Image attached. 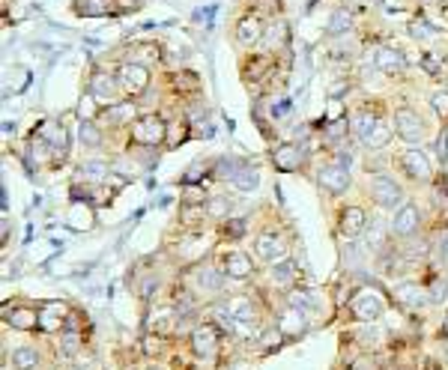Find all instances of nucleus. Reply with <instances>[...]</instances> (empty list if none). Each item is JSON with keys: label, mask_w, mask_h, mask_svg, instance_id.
<instances>
[{"label": "nucleus", "mask_w": 448, "mask_h": 370, "mask_svg": "<svg viewBox=\"0 0 448 370\" xmlns=\"http://www.w3.org/2000/svg\"><path fill=\"white\" fill-rule=\"evenodd\" d=\"M371 195H373V200L380 203V206H385V209H394V206H404V188L397 185L392 176H373L371 180Z\"/></svg>", "instance_id": "obj_1"}, {"label": "nucleus", "mask_w": 448, "mask_h": 370, "mask_svg": "<svg viewBox=\"0 0 448 370\" xmlns=\"http://www.w3.org/2000/svg\"><path fill=\"white\" fill-rule=\"evenodd\" d=\"M90 93L99 105H117V84L111 75L105 72H96L93 75V84H90Z\"/></svg>", "instance_id": "obj_7"}, {"label": "nucleus", "mask_w": 448, "mask_h": 370, "mask_svg": "<svg viewBox=\"0 0 448 370\" xmlns=\"http://www.w3.org/2000/svg\"><path fill=\"white\" fill-rule=\"evenodd\" d=\"M120 84L126 87L129 93H144L147 90V84H149V72L147 66H141V63H123L120 66Z\"/></svg>", "instance_id": "obj_4"}, {"label": "nucleus", "mask_w": 448, "mask_h": 370, "mask_svg": "<svg viewBox=\"0 0 448 370\" xmlns=\"http://www.w3.org/2000/svg\"><path fill=\"white\" fill-rule=\"evenodd\" d=\"M182 137H185V123L170 125V137H168V144H177V140H182Z\"/></svg>", "instance_id": "obj_42"}, {"label": "nucleus", "mask_w": 448, "mask_h": 370, "mask_svg": "<svg viewBox=\"0 0 448 370\" xmlns=\"http://www.w3.org/2000/svg\"><path fill=\"white\" fill-rule=\"evenodd\" d=\"M272 161H275V168L290 173V171H299V164H302V149L287 144V147H278L275 152H272Z\"/></svg>", "instance_id": "obj_12"}, {"label": "nucleus", "mask_w": 448, "mask_h": 370, "mask_svg": "<svg viewBox=\"0 0 448 370\" xmlns=\"http://www.w3.org/2000/svg\"><path fill=\"white\" fill-rule=\"evenodd\" d=\"M36 362H39V355H36V350L30 347H18V350H12V364H15L18 370H33Z\"/></svg>", "instance_id": "obj_25"}, {"label": "nucleus", "mask_w": 448, "mask_h": 370, "mask_svg": "<svg viewBox=\"0 0 448 370\" xmlns=\"http://www.w3.org/2000/svg\"><path fill=\"white\" fill-rule=\"evenodd\" d=\"M156 287H158V280H153V278H149V280H144L141 296H147V299H149V296H153V290H156Z\"/></svg>", "instance_id": "obj_46"}, {"label": "nucleus", "mask_w": 448, "mask_h": 370, "mask_svg": "<svg viewBox=\"0 0 448 370\" xmlns=\"http://www.w3.org/2000/svg\"><path fill=\"white\" fill-rule=\"evenodd\" d=\"M344 135H347V120H332L326 125V137L329 140H341Z\"/></svg>", "instance_id": "obj_36"}, {"label": "nucleus", "mask_w": 448, "mask_h": 370, "mask_svg": "<svg viewBox=\"0 0 448 370\" xmlns=\"http://www.w3.org/2000/svg\"><path fill=\"white\" fill-rule=\"evenodd\" d=\"M418 227V209L413 206V203H404L401 209L394 212V221H392V230L397 236H409Z\"/></svg>", "instance_id": "obj_11"}, {"label": "nucleus", "mask_w": 448, "mask_h": 370, "mask_svg": "<svg viewBox=\"0 0 448 370\" xmlns=\"http://www.w3.org/2000/svg\"><path fill=\"white\" fill-rule=\"evenodd\" d=\"M228 233H230V236H239V233H242V221H233V224H228Z\"/></svg>", "instance_id": "obj_48"}, {"label": "nucleus", "mask_w": 448, "mask_h": 370, "mask_svg": "<svg viewBox=\"0 0 448 370\" xmlns=\"http://www.w3.org/2000/svg\"><path fill=\"white\" fill-rule=\"evenodd\" d=\"M377 123H380V120L373 117V113H368V111H359L356 117H353V132L365 140V137H368L373 129H377Z\"/></svg>", "instance_id": "obj_24"}, {"label": "nucleus", "mask_w": 448, "mask_h": 370, "mask_svg": "<svg viewBox=\"0 0 448 370\" xmlns=\"http://www.w3.org/2000/svg\"><path fill=\"white\" fill-rule=\"evenodd\" d=\"M78 335H75V331H66L63 335V340H60V352L63 355H72V352H78Z\"/></svg>", "instance_id": "obj_35"}, {"label": "nucleus", "mask_w": 448, "mask_h": 370, "mask_svg": "<svg viewBox=\"0 0 448 370\" xmlns=\"http://www.w3.org/2000/svg\"><path fill=\"white\" fill-rule=\"evenodd\" d=\"M221 272L213 269V266H201V269L194 272V284L197 290H204V292H218L221 290Z\"/></svg>", "instance_id": "obj_18"}, {"label": "nucleus", "mask_w": 448, "mask_h": 370, "mask_svg": "<svg viewBox=\"0 0 448 370\" xmlns=\"http://www.w3.org/2000/svg\"><path fill=\"white\" fill-rule=\"evenodd\" d=\"M81 140H84V147H99L102 135H99V129L93 123H81Z\"/></svg>", "instance_id": "obj_33"}, {"label": "nucleus", "mask_w": 448, "mask_h": 370, "mask_svg": "<svg viewBox=\"0 0 448 370\" xmlns=\"http://www.w3.org/2000/svg\"><path fill=\"white\" fill-rule=\"evenodd\" d=\"M63 316H66V311L57 308V304H51V308H45V311L39 314V326L48 328V331H54V328L63 326Z\"/></svg>", "instance_id": "obj_28"}, {"label": "nucleus", "mask_w": 448, "mask_h": 370, "mask_svg": "<svg viewBox=\"0 0 448 370\" xmlns=\"http://www.w3.org/2000/svg\"><path fill=\"white\" fill-rule=\"evenodd\" d=\"M335 159H338V164H341L344 171H350V152H344V149H341V152H338V156H335Z\"/></svg>", "instance_id": "obj_47"}, {"label": "nucleus", "mask_w": 448, "mask_h": 370, "mask_svg": "<svg viewBox=\"0 0 448 370\" xmlns=\"http://www.w3.org/2000/svg\"><path fill=\"white\" fill-rule=\"evenodd\" d=\"M382 242H385V224L373 218L371 221V230H368V245L377 251V248H382Z\"/></svg>", "instance_id": "obj_31"}, {"label": "nucleus", "mask_w": 448, "mask_h": 370, "mask_svg": "<svg viewBox=\"0 0 448 370\" xmlns=\"http://www.w3.org/2000/svg\"><path fill=\"white\" fill-rule=\"evenodd\" d=\"M394 132L401 135L404 140H409V144H416V140H421V135H425V125H421L416 111L401 108L394 113Z\"/></svg>", "instance_id": "obj_3"}, {"label": "nucleus", "mask_w": 448, "mask_h": 370, "mask_svg": "<svg viewBox=\"0 0 448 370\" xmlns=\"http://www.w3.org/2000/svg\"><path fill=\"white\" fill-rule=\"evenodd\" d=\"M365 144H368L371 149L385 147V144H389V125H385V123H377V129H373V132L365 137Z\"/></svg>", "instance_id": "obj_30"}, {"label": "nucleus", "mask_w": 448, "mask_h": 370, "mask_svg": "<svg viewBox=\"0 0 448 370\" xmlns=\"http://www.w3.org/2000/svg\"><path fill=\"white\" fill-rule=\"evenodd\" d=\"M284 39H287V30H284V24H272V30H269V42L272 45H284Z\"/></svg>", "instance_id": "obj_39"}, {"label": "nucleus", "mask_w": 448, "mask_h": 370, "mask_svg": "<svg viewBox=\"0 0 448 370\" xmlns=\"http://www.w3.org/2000/svg\"><path fill=\"white\" fill-rule=\"evenodd\" d=\"M102 117H105L108 123L120 125V123H126L129 117H135V108H132V101H123V105H108V111L102 113Z\"/></svg>", "instance_id": "obj_26"}, {"label": "nucleus", "mask_w": 448, "mask_h": 370, "mask_svg": "<svg viewBox=\"0 0 448 370\" xmlns=\"http://www.w3.org/2000/svg\"><path fill=\"white\" fill-rule=\"evenodd\" d=\"M368 227V215L365 209H359V206H350V209H344L341 215V233L344 236H359Z\"/></svg>", "instance_id": "obj_13"}, {"label": "nucleus", "mask_w": 448, "mask_h": 370, "mask_svg": "<svg viewBox=\"0 0 448 370\" xmlns=\"http://www.w3.org/2000/svg\"><path fill=\"white\" fill-rule=\"evenodd\" d=\"M287 302H290V308H296V311H314L317 308V296L311 290H293L287 296Z\"/></svg>", "instance_id": "obj_23"}, {"label": "nucleus", "mask_w": 448, "mask_h": 370, "mask_svg": "<svg viewBox=\"0 0 448 370\" xmlns=\"http://www.w3.org/2000/svg\"><path fill=\"white\" fill-rule=\"evenodd\" d=\"M401 164L413 180H428L430 176V161H428L425 152H418V149H406L401 156Z\"/></svg>", "instance_id": "obj_9"}, {"label": "nucleus", "mask_w": 448, "mask_h": 370, "mask_svg": "<svg viewBox=\"0 0 448 370\" xmlns=\"http://www.w3.org/2000/svg\"><path fill=\"white\" fill-rule=\"evenodd\" d=\"M228 209H230V206H228V200H221V197L209 203V215H216V218H221V215L228 212Z\"/></svg>", "instance_id": "obj_41"}, {"label": "nucleus", "mask_w": 448, "mask_h": 370, "mask_svg": "<svg viewBox=\"0 0 448 370\" xmlns=\"http://www.w3.org/2000/svg\"><path fill=\"white\" fill-rule=\"evenodd\" d=\"M437 248H440L442 257L448 254V227H445V230H440V236H437Z\"/></svg>", "instance_id": "obj_44"}, {"label": "nucleus", "mask_w": 448, "mask_h": 370, "mask_svg": "<svg viewBox=\"0 0 448 370\" xmlns=\"http://www.w3.org/2000/svg\"><path fill=\"white\" fill-rule=\"evenodd\" d=\"M347 30H350V12H347V9H335L332 18H329V33L332 36H341Z\"/></svg>", "instance_id": "obj_29"}, {"label": "nucleus", "mask_w": 448, "mask_h": 370, "mask_svg": "<svg viewBox=\"0 0 448 370\" xmlns=\"http://www.w3.org/2000/svg\"><path fill=\"white\" fill-rule=\"evenodd\" d=\"M377 338H380L377 328H362V331H359V340H362L365 347H373V343H377Z\"/></svg>", "instance_id": "obj_40"}, {"label": "nucleus", "mask_w": 448, "mask_h": 370, "mask_svg": "<svg viewBox=\"0 0 448 370\" xmlns=\"http://www.w3.org/2000/svg\"><path fill=\"white\" fill-rule=\"evenodd\" d=\"M105 173H108V164L105 161H84L81 168H78V176H81V180H87V183H99Z\"/></svg>", "instance_id": "obj_27"}, {"label": "nucleus", "mask_w": 448, "mask_h": 370, "mask_svg": "<svg viewBox=\"0 0 448 370\" xmlns=\"http://www.w3.org/2000/svg\"><path fill=\"white\" fill-rule=\"evenodd\" d=\"M320 185L332 191V195H344L347 185H350V173H347L341 164H329V168L320 171Z\"/></svg>", "instance_id": "obj_8"}, {"label": "nucleus", "mask_w": 448, "mask_h": 370, "mask_svg": "<svg viewBox=\"0 0 448 370\" xmlns=\"http://www.w3.org/2000/svg\"><path fill=\"white\" fill-rule=\"evenodd\" d=\"M224 314H228L230 320H236V323H251V320H254V304H251V299L236 296V299H230V302H228V308H224Z\"/></svg>", "instance_id": "obj_16"}, {"label": "nucleus", "mask_w": 448, "mask_h": 370, "mask_svg": "<svg viewBox=\"0 0 448 370\" xmlns=\"http://www.w3.org/2000/svg\"><path fill=\"white\" fill-rule=\"evenodd\" d=\"M433 108H437V113H442V117H448V90H440L433 96Z\"/></svg>", "instance_id": "obj_38"}, {"label": "nucleus", "mask_w": 448, "mask_h": 370, "mask_svg": "<svg viewBox=\"0 0 448 370\" xmlns=\"http://www.w3.org/2000/svg\"><path fill=\"white\" fill-rule=\"evenodd\" d=\"M350 311H353V316H359V320L371 323V320H380L382 316V302H380V296H373V292H359V296L353 299V304H350Z\"/></svg>", "instance_id": "obj_5"}, {"label": "nucleus", "mask_w": 448, "mask_h": 370, "mask_svg": "<svg viewBox=\"0 0 448 370\" xmlns=\"http://www.w3.org/2000/svg\"><path fill=\"white\" fill-rule=\"evenodd\" d=\"M6 323H9L12 328L30 331V328H36V326H39V314H33V311H24V308H18V311H9V314H6Z\"/></svg>", "instance_id": "obj_20"}, {"label": "nucleus", "mask_w": 448, "mask_h": 370, "mask_svg": "<svg viewBox=\"0 0 448 370\" xmlns=\"http://www.w3.org/2000/svg\"><path fill=\"white\" fill-rule=\"evenodd\" d=\"M260 36H263V30H260V18L254 16H245L239 24H236V42L245 45V48H251Z\"/></svg>", "instance_id": "obj_14"}, {"label": "nucleus", "mask_w": 448, "mask_h": 370, "mask_svg": "<svg viewBox=\"0 0 448 370\" xmlns=\"http://www.w3.org/2000/svg\"><path fill=\"white\" fill-rule=\"evenodd\" d=\"M409 33H413L416 39H433V36H440V30H433L428 21H413V27H409Z\"/></svg>", "instance_id": "obj_34"}, {"label": "nucleus", "mask_w": 448, "mask_h": 370, "mask_svg": "<svg viewBox=\"0 0 448 370\" xmlns=\"http://www.w3.org/2000/svg\"><path fill=\"white\" fill-rule=\"evenodd\" d=\"M230 183H233L236 188H239V191H254V188L260 185V173H257L254 168H239Z\"/></svg>", "instance_id": "obj_22"}, {"label": "nucleus", "mask_w": 448, "mask_h": 370, "mask_svg": "<svg viewBox=\"0 0 448 370\" xmlns=\"http://www.w3.org/2000/svg\"><path fill=\"white\" fill-rule=\"evenodd\" d=\"M192 347L194 352L201 355V359H209V355L216 352L218 347V331L213 326H201V328H194V335H192Z\"/></svg>", "instance_id": "obj_10"}, {"label": "nucleus", "mask_w": 448, "mask_h": 370, "mask_svg": "<svg viewBox=\"0 0 448 370\" xmlns=\"http://www.w3.org/2000/svg\"><path fill=\"white\" fill-rule=\"evenodd\" d=\"M394 299L406 304V308H421L428 302V292L416 284H401V287H394Z\"/></svg>", "instance_id": "obj_17"}, {"label": "nucleus", "mask_w": 448, "mask_h": 370, "mask_svg": "<svg viewBox=\"0 0 448 370\" xmlns=\"http://www.w3.org/2000/svg\"><path fill=\"white\" fill-rule=\"evenodd\" d=\"M272 278H275V284H290V278H293V263L281 260L278 266H272Z\"/></svg>", "instance_id": "obj_32"}, {"label": "nucleus", "mask_w": 448, "mask_h": 370, "mask_svg": "<svg viewBox=\"0 0 448 370\" xmlns=\"http://www.w3.org/2000/svg\"><path fill=\"white\" fill-rule=\"evenodd\" d=\"M224 272H228L230 278H248L251 275V260L245 257L242 251H228L224 254Z\"/></svg>", "instance_id": "obj_15"}, {"label": "nucleus", "mask_w": 448, "mask_h": 370, "mask_svg": "<svg viewBox=\"0 0 448 370\" xmlns=\"http://www.w3.org/2000/svg\"><path fill=\"white\" fill-rule=\"evenodd\" d=\"M272 343H275V347L281 343V331H275V328L266 331V335H263V347H272Z\"/></svg>", "instance_id": "obj_43"}, {"label": "nucleus", "mask_w": 448, "mask_h": 370, "mask_svg": "<svg viewBox=\"0 0 448 370\" xmlns=\"http://www.w3.org/2000/svg\"><path fill=\"white\" fill-rule=\"evenodd\" d=\"M197 215H204V206H185V221L189 224L197 221Z\"/></svg>", "instance_id": "obj_45"}, {"label": "nucleus", "mask_w": 448, "mask_h": 370, "mask_svg": "<svg viewBox=\"0 0 448 370\" xmlns=\"http://www.w3.org/2000/svg\"><path fill=\"white\" fill-rule=\"evenodd\" d=\"M254 248H257V254H260L263 260H278L281 254H284V242H281V236L263 233V236L254 242Z\"/></svg>", "instance_id": "obj_19"}, {"label": "nucleus", "mask_w": 448, "mask_h": 370, "mask_svg": "<svg viewBox=\"0 0 448 370\" xmlns=\"http://www.w3.org/2000/svg\"><path fill=\"white\" fill-rule=\"evenodd\" d=\"M197 84H201V81H197L192 72H182L180 78H177V87H180V90H197Z\"/></svg>", "instance_id": "obj_37"}, {"label": "nucleus", "mask_w": 448, "mask_h": 370, "mask_svg": "<svg viewBox=\"0 0 448 370\" xmlns=\"http://www.w3.org/2000/svg\"><path fill=\"white\" fill-rule=\"evenodd\" d=\"M132 140L141 147H156L165 140V123L158 117H141L138 123L132 125Z\"/></svg>", "instance_id": "obj_2"}, {"label": "nucleus", "mask_w": 448, "mask_h": 370, "mask_svg": "<svg viewBox=\"0 0 448 370\" xmlns=\"http://www.w3.org/2000/svg\"><path fill=\"white\" fill-rule=\"evenodd\" d=\"M373 66H377L380 72H385V75H397V72H404V66H406L404 51H397V48H392V45L377 48V54H373Z\"/></svg>", "instance_id": "obj_6"}, {"label": "nucleus", "mask_w": 448, "mask_h": 370, "mask_svg": "<svg viewBox=\"0 0 448 370\" xmlns=\"http://www.w3.org/2000/svg\"><path fill=\"white\" fill-rule=\"evenodd\" d=\"M75 12L84 16V18L108 16V12H111V0H75Z\"/></svg>", "instance_id": "obj_21"}]
</instances>
